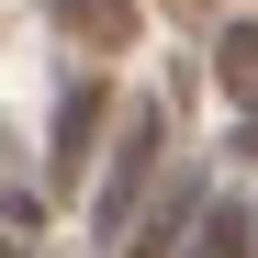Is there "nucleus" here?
I'll return each instance as SVG.
<instances>
[{
  "instance_id": "obj_1",
  "label": "nucleus",
  "mask_w": 258,
  "mask_h": 258,
  "mask_svg": "<svg viewBox=\"0 0 258 258\" xmlns=\"http://www.w3.org/2000/svg\"><path fill=\"white\" fill-rule=\"evenodd\" d=\"M146 168H157V112H135L123 123V146H112V168H101V236H123V213H135V191H146Z\"/></svg>"
},
{
  "instance_id": "obj_4",
  "label": "nucleus",
  "mask_w": 258,
  "mask_h": 258,
  "mask_svg": "<svg viewBox=\"0 0 258 258\" xmlns=\"http://www.w3.org/2000/svg\"><path fill=\"white\" fill-rule=\"evenodd\" d=\"M0 258H23V247H0Z\"/></svg>"
},
{
  "instance_id": "obj_2",
  "label": "nucleus",
  "mask_w": 258,
  "mask_h": 258,
  "mask_svg": "<svg viewBox=\"0 0 258 258\" xmlns=\"http://www.w3.org/2000/svg\"><path fill=\"white\" fill-rule=\"evenodd\" d=\"M213 79L236 90V112H247V146H258V23H225V34H213Z\"/></svg>"
},
{
  "instance_id": "obj_3",
  "label": "nucleus",
  "mask_w": 258,
  "mask_h": 258,
  "mask_svg": "<svg viewBox=\"0 0 258 258\" xmlns=\"http://www.w3.org/2000/svg\"><path fill=\"white\" fill-rule=\"evenodd\" d=\"M247 247H258L247 202H202V213H191V247H180V258H247Z\"/></svg>"
}]
</instances>
